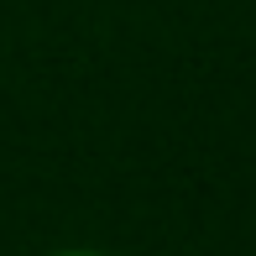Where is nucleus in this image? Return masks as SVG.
Returning <instances> with one entry per match:
<instances>
[{
    "label": "nucleus",
    "mask_w": 256,
    "mask_h": 256,
    "mask_svg": "<svg viewBox=\"0 0 256 256\" xmlns=\"http://www.w3.org/2000/svg\"><path fill=\"white\" fill-rule=\"evenodd\" d=\"M48 256H110V251H94V246H63V251H48Z\"/></svg>",
    "instance_id": "nucleus-1"
}]
</instances>
